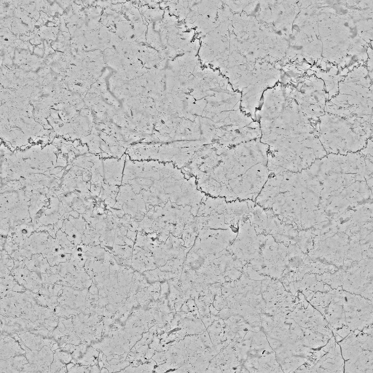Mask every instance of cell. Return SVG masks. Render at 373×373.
Segmentation results:
<instances>
[{
    "mask_svg": "<svg viewBox=\"0 0 373 373\" xmlns=\"http://www.w3.org/2000/svg\"><path fill=\"white\" fill-rule=\"evenodd\" d=\"M250 142L225 152L221 149L208 172L197 177L198 186L212 196L254 200L268 179L266 147Z\"/></svg>",
    "mask_w": 373,
    "mask_h": 373,
    "instance_id": "6da1fadb",
    "label": "cell"
}]
</instances>
